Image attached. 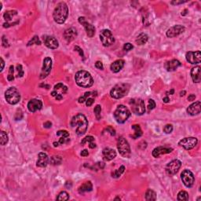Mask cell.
Listing matches in <instances>:
<instances>
[{"mask_svg":"<svg viewBox=\"0 0 201 201\" xmlns=\"http://www.w3.org/2000/svg\"><path fill=\"white\" fill-rule=\"evenodd\" d=\"M185 30H186V28L184 26L180 25V24H177V25H174L168 29L167 32V36L168 38H174V37L179 36L180 34L183 33Z\"/></svg>","mask_w":201,"mask_h":201,"instance_id":"15","label":"cell"},{"mask_svg":"<svg viewBox=\"0 0 201 201\" xmlns=\"http://www.w3.org/2000/svg\"><path fill=\"white\" fill-rule=\"evenodd\" d=\"M69 15V8L65 3H59L55 7L53 13V17L55 22L57 24H63L66 21Z\"/></svg>","mask_w":201,"mask_h":201,"instance_id":"2","label":"cell"},{"mask_svg":"<svg viewBox=\"0 0 201 201\" xmlns=\"http://www.w3.org/2000/svg\"><path fill=\"white\" fill-rule=\"evenodd\" d=\"M57 94H58V93H57V92L56 91V90H54V91H53V92L51 93V95H52L53 97H57Z\"/></svg>","mask_w":201,"mask_h":201,"instance_id":"59","label":"cell"},{"mask_svg":"<svg viewBox=\"0 0 201 201\" xmlns=\"http://www.w3.org/2000/svg\"><path fill=\"white\" fill-rule=\"evenodd\" d=\"M56 99L61 100L62 99V95H61V94H60V93H58V94L57 95V97H56Z\"/></svg>","mask_w":201,"mask_h":201,"instance_id":"60","label":"cell"},{"mask_svg":"<svg viewBox=\"0 0 201 201\" xmlns=\"http://www.w3.org/2000/svg\"><path fill=\"white\" fill-rule=\"evenodd\" d=\"M75 50L78 51L79 53V54H80V56L81 57H84V54H83V50H81V48H79V46H75Z\"/></svg>","mask_w":201,"mask_h":201,"instance_id":"51","label":"cell"},{"mask_svg":"<svg viewBox=\"0 0 201 201\" xmlns=\"http://www.w3.org/2000/svg\"><path fill=\"white\" fill-rule=\"evenodd\" d=\"M172 151H173L172 148L157 147L153 149L152 154L155 158H157V157H159V156H161L163 154H168V153H172Z\"/></svg>","mask_w":201,"mask_h":201,"instance_id":"22","label":"cell"},{"mask_svg":"<svg viewBox=\"0 0 201 201\" xmlns=\"http://www.w3.org/2000/svg\"><path fill=\"white\" fill-rule=\"evenodd\" d=\"M145 200L148 201L156 200V193L152 189H148L146 192H145Z\"/></svg>","mask_w":201,"mask_h":201,"instance_id":"30","label":"cell"},{"mask_svg":"<svg viewBox=\"0 0 201 201\" xmlns=\"http://www.w3.org/2000/svg\"><path fill=\"white\" fill-rule=\"evenodd\" d=\"M105 130H107L112 136H115V135H116V130H115L112 126H108V127L105 129Z\"/></svg>","mask_w":201,"mask_h":201,"instance_id":"46","label":"cell"},{"mask_svg":"<svg viewBox=\"0 0 201 201\" xmlns=\"http://www.w3.org/2000/svg\"><path fill=\"white\" fill-rule=\"evenodd\" d=\"M124 64H125V62H124V61L122 60V59L115 61L111 65V66H110L112 72H114V73L119 72L120 70L123 68Z\"/></svg>","mask_w":201,"mask_h":201,"instance_id":"26","label":"cell"},{"mask_svg":"<svg viewBox=\"0 0 201 201\" xmlns=\"http://www.w3.org/2000/svg\"><path fill=\"white\" fill-rule=\"evenodd\" d=\"M191 77H192L193 82L196 83H199L201 81L200 67L196 66L192 68L191 70Z\"/></svg>","mask_w":201,"mask_h":201,"instance_id":"25","label":"cell"},{"mask_svg":"<svg viewBox=\"0 0 201 201\" xmlns=\"http://www.w3.org/2000/svg\"><path fill=\"white\" fill-rule=\"evenodd\" d=\"M163 102H164V103H168V102H169V101H170V99H169V97H165L163 99Z\"/></svg>","mask_w":201,"mask_h":201,"instance_id":"58","label":"cell"},{"mask_svg":"<svg viewBox=\"0 0 201 201\" xmlns=\"http://www.w3.org/2000/svg\"><path fill=\"white\" fill-rule=\"evenodd\" d=\"M132 129L135 130L134 134L131 136L134 139L138 138L139 137H141V135H142V130H141V127H140L139 125H133Z\"/></svg>","mask_w":201,"mask_h":201,"instance_id":"31","label":"cell"},{"mask_svg":"<svg viewBox=\"0 0 201 201\" xmlns=\"http://www.w3.org/2000/svg\"><path fill=\"white\" fill-rule=\"evenodd\" d=\"M2 43H3V46H4V47H8V46H9L8 41H7V39L5 38V36H3V39H2Z\"/></svg>","mask_w":201,"mask_h":201,"instance_id":"49","label":"cell"},{"mask_svg":"<svg viewBox=\"0 0 201 201\" xmlns=\"http://www.w3.org/2000/svg\"><path fill=\"white\" fill-rule=\"evenodd\" d=\"M60 156H53L52 159H51V163L53 164H59L60 163V161H57V159L59 158Z\"/></svg>","mask_w":201,"mask_h":201,"instance_id":"47","label":"cell"},{"mask_svg":"<svg viewBox=\"0 0 201 201\" xmlns=\"http://www.w3.org/2000/svg\"><path fill=\"white\" fill-rule=\"evenodd\" d=\"M89 147H90V149H93V148L96 147V144H95V143H93V142H90V145H89Z\"/></svg>","mask_w":201,"mask_h":201,"instance_id":"56","label":"cell"},{"mask_svg":"<svg viewBox=\"0 0 201 201\" xmlns=\"http://www.w3.org/2000/svg\"><path fill=\"white\" fill-rule=\"evenodd\" d=\"M95 67H96L97 69H101V70H102L103 69V64H102V61H97L96 63H95Z\"/></svg>","mask_w":201,"mask_h":201,"instance_id":"50","label":"cell"},{"mask_svg":"<svg viewBox=\"0 0 201 201\" xmlns=\"http://www.w3.org/2000/svg\"><path fill=\"white\" fill-rule=\"evenodd\" d=\"M94 102V100L93 99V98H91V97H88L87 99V101H86V105H87V106H91V105H93V103Z\"/></svg>","mask_w":201,"mask_h":201,"instance_id":"48","label":"cell"},{"mask_svg":"<svg viewBox=\"0 0 201 201\" xmlns=\"http://www.w3.org/2000/svg\"><path fill=\"white\" fill-rule=\"evenodd\" d=\"M181 65H182V64L180 63L179 61L174 59V60H171L170 61L166 62L165 65H164V67H165V69H167V71H168V72H173V71H175Z\"/></svg>","mask_w":201,"mask_h":201,"instance_id":"24","label":"cell"},{"mask_svg":"<svg viewBox=\"0 0 201 201\" xmlns=\"http://www.w3.org/2000/svg\"><path fill=\"white\" fill-rule=\"evenodd\" d=\"M93 189V185L90 182H86L79 188V192L82 194L86 192H90Z\"/></svg>","mask_w":201,"mask_h":201,"instance_id":"27","label":"cell"},{"mask_svg":"<svg viewBox=\"0 0 201 201\" xmlns=\"http://www.w3.org/2000/svg\"><path fill=\"white\" fill-rule=\"evenodd\" d=\"M187 113L191 116H196L200 113L201 111V103L200 101L192 103V105H189L187 108Z\"/></svg>","mask_w":201,"mask_h":201,"instance_id":"18","label":"cell"},{"mask_svg":"<svg viewBox=\"0 0 201 201\" xmlns=\"http://www.w3.org/2000/svg\"><path fill=\"white\" fill-rule=\"evenodd\" d=\"M186 61L189 63L192 64V65H196V64H200L201 62V53L200 51H189L187 52L186 54Z\"/></svg>","mask_w":201,"mask_h":201,"instance_id":"12","label":"cell"},{"mask_svg":"<svg viewBox=\"0 0 201 201\" xmlns=\"http://www.w3.org/2000/svg\"><path fill=\"white\" fill-rule=\"evenodd\" d=\"M42 107V103L40 100L32 99L28 103V108L31 112H35L40 110Z\"/></svg>","mask_w":201,"mask_h":201,"instance_id":"19","label":"cell"},{"mask_svg":"<svg viewBox=\"0 0 201 201\" xmlns=\"http://www.w3.org/2000/svg\"><path fill=\"white\" fill-rule=\"evenodd\" d=\"M124 171H125V167L124 166H121L119 169H117L116 171H114V173H112V177H116V178L120 177L123 172H124Z\"/></svg>","mask_w":201,"mask_h":201,"instance_id":"34","label":"cell"},{"mask_svg":"<svg viewBox=\"0 0 201 201\" xmlns=\"http://www.w3.org/2000/svg\"><path fill=\"white\" fill-rule=\"evenodd\" d=\"M130 105L132 112L136 115L141 116L145 112V105L144 101L141 98H134L130 101Z\"/></svg>","mask_w":201,"mask_h":201,"instance_id":"7","label":"cell"},{"mask_svg":"<svg viewBox=\"0 0 201 201\" xmlns=\"http://www.w3.org/2000/svg\"><path fill=\"white\" fill-rule=\"evenodd\" d=\"M75 79L78 86L83 88L90 87L93 84V80L90 73L87 71H79L75 73Z\"/></svg>","mask_w":201,"mask_h":201,"instance_id":"3","label":"cell"},{"mask_svg":"<svg viewBox=\"0 0 201 201\" xmlns=\"http://www.w3.org/2000/svg\"><path fill=\"white\" fill-rule=\"evenodd\" d=\"M49 163V157L45 153H39L38 156V160L36 162V166L39 167H45Z\"/></svg>","mask_w":201,"mask_h":201,"instance_id":"21","label":"cell"},{"mask_svg":"<svg viewBox=\"0 0 201 201\" xmlns=\"http://www.w3.org/2000/svg\"><path fill=\"white\" fill-rule=\"evenodd\" d=\"M1 65H2V67H1V72H2L4 69V61L2 57H1Z\"/></svg>","mask_w":201,"mask_h":201,"instance_id":"57","label":"cell"},{"mask_svg":"<svg viewBox=\"0 0 201 201\" xmlns=\"http://www.w3.org/2000/svg\"><path fill=\"white\" fill-rule=\"evenodd\" d=\"M198 140L194 137H189V138H185L179 141L178 145L183 147L186 150L192 149L197 145Z\"/></svg>","mask_w":201,"mask_h":201,"instance_id":"11","label":"cell"},{"mask_svg":"<svg viewBox=\"0 0 201 201\" xmlns=\"http://www.w3.org/2000/svg\"><path fill=\"white\" fill-rule=\"evenodd\" d=\"M181 178H182L184 185L188 188H191L195 182L194 175L189 170H185L182 171V173L181 174Z\"/></svg>","mask_w":201,"mask_h":201,"instance_id":"10","label":"cell"},{"mask_svg":"<svg viewBox=\"0 0 201 201\" xmlns=\"http://www.w3.org/2000/svg\"><path fill=\"white\" fill-rule=\"evenodd\" d=\"M0 136H1V139H0L1 145H6V143L8 142V140H9V138H8V135L6 134V133L5 132V131L2 130V131L0 132Z\"/></svg>","mask_w":201,"mask_h":201,"instance_id":"33","label":"cell"},{"mask_svg":"<svg viewBox=\"0 0 201 201\" xmlns=\"http://www.w3.org/2000/svg\"><path fill=\"white\" fill-rule=\"evenodd\" d=\"M80 155H81L82 156H84V157H85V156H87L89 155V153H88V151H87V149H84V150L82 151Z\"/></svg>","mask_w":201,"mask_h":201,"instance_id":"54","label":"cell"},{"mask_svg":"<svg viewBox=\"0 0 201 201\" xmlns=\"http://www.w3.org/2000/svg\"><path fill=\"white\" fill-rule=\"evenodd\" d=\"M42 39H43V42H44L46 46H47L48 48L55 50L58 47V42H57V39L53 36H43Z\"/></svg>","mask_w":201,"mask_h":201,"instance_id":"17","label":"cell"},{"mask_svg":"<svg viewBox=\"0 0 201 201\" xmlns=\"http://www.w3.org/2000/svg\"><path fill=\"white\" fill-rule=\"evenodd\" d=\"M155 107H156V103H155V102H154L153 99L149 100V105H148L149 110V111H150V110H153V108H155Z\"/></svg>","mask_w":201,"mask_h":201,"instance_id":"42","label":"cell"},{"mask_svg":"<svg viewBox=\"0 0 201 201\" xmlns=\"http://www.w3.org/2000/svg\"><path fill=\"white\" fill-rule=\"evenodd\" d=\"M43 125H44V127H46V128H50V127H51L52 123H51L50 122H46Z\"/></svg>","mask_w":201,"mask_h":201,"instance_id":"55","label":"cell"},{"mask_svg":"<svg viewBox=\"0 0 201 201\" xmlns=\"http://www.w3.org/2000/svg\"><path fill=\"white\" fill-rule=\"evenodd\" d=\"M148 39H149V37L146 34L141 33L138 36V38L136 39V42L138 45H144L147 42Z\"/></svg>","mask_w":201,"mask_h":201,"instance_id":"28","label":"cell"},{"mask_svg":"<svg viewBox=\"0 0 201 201\" xmlns=\"http://www.w3.org/2000/svg\"><path fill=\"white\" fill-rule=\"evenodd\" d=\"M51 68H52V60L50 57H46L43 60L42 68L40 73V79H45L47 77L50 73Z\"/></svg>","mask_w":201,"mask_h":201,"instance_id":"13","label":"cell"},{"mask_svg":"<svg viewBox=\"0 0 201 201\" xmlns=\"http://www.w3.org/2000/svg\"><path fill=\"white\" fill-rule=\"evenodd\" d=\"M91 93H92V92H86L83 96H81L79 98V103H83V102H86L87 98H88L90 95H92Z\"/></svg>","mask_w":201,"mask_h":201,"instance_id":"37","label":"cell"},{"mask_svg":"<svg viewBox=\"0 0 201 201\" xmlns=\"http://www.w3.org/2000/svg\"><path fill=\"white\" fill-rule=\"evenodd\" d=\"M6 102L10 105H16L21 100V94L16 87H10L5 93Z\"/></svg>","mask_w":201,"mask_h":201,"instance_id":"6","label":"cell"},{"mask_svg":"<svg viewBox=\"0 0 201 201\" xmlns=\"http://www.w3.org/2000/svg\"><path fill=\"white\" fill-rule=\"evenodd\" d=\"M34 44H36V45H41V41L39 40V37H38L37 36H34L33 38L31 39L29 42H28L27 45L29 46L34 45Z\"/></svg>","mask_w":201,"mask_h":201,"instance_id":"36","label":"cell"},{"mask_svg":"<svg viewBox=\"0 0 201 201\" xmlns=\"http://www.w3.org/2000/svg\"><path fill=\"white\" fill-rule=\"evenodd\" d=\"M93 141H94V138H93V137H92V136H87V137H86V138H84L83 139V141H81V144L83 145L86 144L87 142H88V143L90 144V142H93Z\"/></svg>","mask_w":201,"mask_h":201,"instance_id":"38","label":"cell"},{"mask_svg":"<svg viewBox=\"0 0 201 201\" xmlns=\"http://www.w3.org/2000/svg\"><path fill=\"white\" fill-rule=\"evenodd\" d=\"M104 159L106 161H110L112 159H113L116 156V153L114 149H112L111 148H105L103 149L102 152Z\"/></svg>","mask_w":201,"mask_h":201,"instance_id":"23","label":"cell"},{"mask_svg":"<svg viewBox=\"0 0 201 201\" xmlns=\"http://www.w3.org/2000/svg\"><path fill=\"white\" fill-rule=\"evenodd\" d=\"M17 11H16V10H9V11H7V12H6L4 13L3 17L6 20V22L8 23V22L11 21L13 19V17L14 16L17 15Z\"/></svg>","mask_w":201,"mask_h":201,"instance_id":"29","label":"cell"},{"mask_svg":"<svg viewBox=\"0 0 201 201\" xmlns=\"http://www.w3.org/2000/svg\"><path fill=\"white\" fill-rule=\"evenodd\" d=\"M79 22L84 27L87 36L90 37V38H92L95 34V28H94V26L92 25L90 23H89V22H87L86 21V18L84 17H79Z\"/></svg>","mask_w":201,"mask_h":201,"instance_id":"14","label":"cell"},{"mask_svg":"<svg viewBox=\"0 0 201 201\" xmlns=\"http://www.w3.org/2000/svg\"><path fill=\"white\" fill-rule=\"evenodd\" d=\"M93 112H94V113L96 115V117L97 118V119H99L100 116H101V112H102V107H101V105H97L96 107L94 108V109H93Z\"/></svg>","mask_w":201,"mask_h":201,"instance_id":"39","label":"cell"},{"mask_svg":"<svg viewBox=\"0 0 201 201\" xmlns=\"http://www.w3.org/2000/svg\"><path fill=\"white\" fill-rule=\"evenodd\" d=\"M185 3H186V1H172L171 3L173 5H178V4H182Z\"/></svg>","mask_w":201,"mask_h":201,"instance_id":"52","label":"cell"},{"mask_svg":"<svg viewBox=\"0 0 201 201\" xmlns=\"http://www.w3.org/2000/svg\"><path fill=\"white\" fill-rule=\"evenodd\" d=\"M170 93H171V94H173V93H174V90H171V92H170Z\"/></svg>","mask_w":201,"mask_h":201,"instance_id":"62","label":"cell"},{"mask_svg":"<svg viewBox=\"0 0 201 201\" xmlns=\"http://www.w3.org/2000/svg\"><path fill=\"white\" fill-rule=\"evenodd\" d=\"M133 48H134L133 45L131 44V43H129V42H127V43H126V44H124V46H123V50L126 51L130 50H132Z\"/></svg>","mask_w":201,"mask_h":201,"instance_id":"45","label":"cell"},{"mask_svg":"<svg viewBox=\"0 0 201 201\" xmlns=\"http://www.w3.org/2000/svg\"><path fill=\"white\" fill-rule=\"evenodd\" d=\"M69 199V193H68L67 192H65V191H63V192H60V193H59V195L57 196V200L65 201V200H68Z\"/></svg>","mask_w":201,"mask_h":201,"instance_id":"35","label":"cell"},{"mask_svg":"<svg viewBox=\"0 0 201 201\" xmlns=\"http://www.w3.org/2000/svg\"><path fill=\"white\" fill-rule=\"evenodd\" d=\"M13 79H14V77H13V66L11 65V66L9 67V75L7 76V79L9 81H12V80H13Z\"/></svg>","mask_w":201,"mask_h":201,"instance_id":"40","label":"cell"},{"mask_svg":"<svg viewBox=\"0 0 201 201\" xmlns=\"http://www.w3.org/2000/svg\"><path fill=\"white\" fill-rule=\"evenodd\" d=\"M130 90V85L127 83H118L110 91V95L115 99H120L126 96Z\"/></svg>","mask_w":201,"mask_h":201,"instance_id":"4","label":"cell"},{"mask_svg":"<svg viewBox=\"0 0 201 201\" xmlns=\"http://www.w3.org/2000/svg\"><path fill=\"white\" fill-rule=\"evenodd\" d=\"M196 98V96L195 94H190L189 97H188V101L189 102H192V101H194Z\"/></svg>","mask_w":201,"mask_h":201,"instance_id":"53","label":"cell"},{"mask_svg":"<svg viewBox=\"0 0 201 201\" xmlns=\"http://www.w3.org/2000/svg\"><path fill=\"white\" fill-rule=\"evenodd\" d=\"M100 39L104 46H109L115 42V39L111 31L108 29H104L100 33Z\"/></svg>","mask_w":201,"mask_h":201,"instance_id":"9","label":"cell"},{"mask_svg":"<svg viewBox=\"0 0 201 201\" xmlns=\"http://www.w3.org/2000/svg\"><path fill=\"white\" fill-rule=\"evenodd\" d=\"M71 126L78 135L84 134L87 130L88 121L87 117L82 113L74 116L71 121Z\"/></svg>","mask_w":201,"mask_h":201,"instance_id":"1","label":"cell"},{"mask_svg":"<svg viewBox=\"0 0 201 201\" xmlns=\"http://www.w3.org/2000/svg\"><path fill=\"white\" fill-rule=\"evenodd\" d=\"M182 166V162L178 159H174L168 163L166 167V171L169 174H174L177 173Z\"/></svg>","mask_w":201,"mask_h":201,"instance_id":"16","label":"cell"},{"mask_svg":"<svg viewBox=\"0 0 201 201\" xmlns=\"http://www.w3.org/2000/svg\"><path fill=\"white\" fill-rule=\"evenodd\" d=\"M17 72H18V77H22L24 75V71L22 69V66L21 65H17Z\"/></svg>","mask_w":201,"mask_h":201,"instance_id":"44","label":"cell"},{"mask_svg":"<svg viewBox=\"0 0 201 201\" xmlns=\"http://www.w3.org/2000/svg\"><path fill=\"white\" fill-rule=\"evenodd\" d=\"M189 194L188 192H186V191H180L178 192L177 194V200H181V201H186L189 200Z\"/></svg>","mask_w":201,"mask_h":201,"instance_id":"32","label":"cell"},{"mask_svg":"<svg viewBox=\"0 0 201 201\" xmlns=\"http://www.w3.org/2000/svg\"><path fill=\"white\" fill-rule=\"evenodd\" d=\"M76 36H77V31L75 28H69L64 32V37L67 42H72V40L75 39Z\"/></svg>","mask_w":201,"mask_h":201,"instance_id":"20","label":"cell"},{"mask_svg":"<svg viewBox=\"0 0 201 201\" xmlns=\"http://www.w3.org/2000/svg\"><path fill=\"white\" fill-rule=\"evenodd\" d=\"M173 130V126L171 124H167L164 128H163V131L166 133V134H171Z\"/></svg>","mask_w":201,"mask_h":201,"instance_id":"41","label":"cell"},{"mask_svg":"<svg viewBox=\"0 0 201 201\" xmlns=\"http://www.w3.org/2000/svg\"><path fill=\"white\" fill-rule=\"evenodd\" d=\"M185 93H186V91L185 90H183V91H182L180 93V96L181 97H182V96H184L185 95Z\"/></svg>","mask_w":201,"mask_h":201,"instance_id":"61","label":"cell"},{"mask_svg":"<svg viewBox=\"0 0 201 201\" xmlns=\"http://www.w3.org/2000/svg\"><path fill=\"white\" fill-rule=\"evenodd\" d=\"M114 118L119 123H124L130 116V112L126 106L120 105L114 112Z\"/></svg>","mask_w":201,"mask_h":201,"instance_id":"5","label":"cell"},{"mask_svg":"<svg viewBox=\"0 0 201 201\" xmlns=\"http://www.w3.org/2000/svg\"><path fill=\"white\" fill-rule=\"evenodd\" d=\"M57 136L60 137H69V134L66 130H59L57 132Z\"/></svg>","mask_w":201,"mask_h":201,"instance_id":"43","label":"cell"},{"mask_svg":"<svg viewBox=\"0 0 201 201\" xmlns=\"http://www.w3.org/2000/svg\"><path fill=\"white\" fill-rule=\"evenodd\" d=\"M117 149L120 155L123 156V157H130V156L131 152H130V145L128 141H126L123 137H120L118 139Z\"/></svg>","mask_w":201,"mask_h":201,"instance_id":"8","label":"cell"}]
</instances>
